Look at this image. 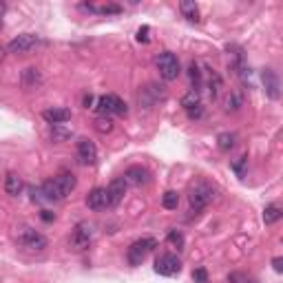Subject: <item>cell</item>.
I'll list each match as a JSON object with an SVG mask.
<instances>
[{"mask_svg":"<svg viewBox=\"0 0 283 283\" xmlns=\"http://www.w3.org/2000/svg\"><path fill=\"white\" fill-rule=\"evenodd\" d=\"M75 184H78V179H75L73 173H60V175H55L53 179H47V182L42 184V195L44 199H49V202H62L64 197H69L71 192H73Z\"/></svg>","mask_w":283,"mask_h":283,"instance_id":"cell-1","label":"cell"},{"mask_svg":"<svg viewBox=\"0 0 283 283\" xmlns=\"http://www.w3.org/2000/svg\"><path fill=\"white\" fill-rule=\"evenodd\" d=\"M20 82H22V89H27V91H36V89L42 84V73L36 67H27L22 71V75H20Z\"/></svg>","mask_w":283,"mask_h":283,"instance_id":"cell-15","label":"cell"},{"mask_svg":"<svg viewBox=\"0 0 283 283\" xmlns=\"http://www.w3.org/2000/svg\"><path fill=\"white\" fill-rule=\"evenodd\" d=\"M69 131H62L60 126H53V131H51V137H53V142H62V139H67L69 137Z\"/></svg>","mask_w":283,"mask_h":283,"instance_id":"cell-30","label":"cell"},{"mask_svg":"<svg viewBox=\"0 0 283 283\" xmlns=\"http://www.w3.org/2000/svg\"><path fill=\"white\" fill-rule=\"evenodd\" d=\"M87 206L91 210H104L108 208V192L106 188H93L91 192H89V197H87Z\"/></svg>","mask_w":283,"mask_h":283,"instance_id":"cell-13","label":"cell"},{"mask_svg":"<svg viewBox=\"0 0 283 283\" xmlns=\"http://www.w3.org/2000/svg\"><path fill=\"white\" fill-rule=\"evenodd\" d=\"M239 106H241V98H239V95H228V100H226V108H228V111H237Z\"/></svg>","mask_w":283,"mask_h":283,"instance_id":"cell-28","label":"cell"},{"mask_svg":"<svg viewBox=\"0 0 283 283\" xmlns=\"http://www.w3.org/2000/svg\"><path fill=\"white\" fill-rule=\"evenodd\" d=\"M179 9H182V14H184V18H186L188 22H199V20H202V18H199L197 5L190 3V0H184V3L179 5Z\"/></svg>","mask_w":283,"mask_h":283,"instance_id":"cell-19","label":"cell"},{"mask_svg":"<svg viewBox=\"0 0 283 283\" xmlns=\"http://www.w3.org/2000/svg\"><path fill=\"white\" fill-rule=\"evenodd\" d=\"M149 34H151V29H149V27H146V24H144V27H142V29L137 31V40L146 44V42L151 40V38H149Z\"/></svg>","mask_w":283,"mask_h":283,"instance_id":"cell-33","label":"cell"},{"mask_svg":"<svg viewBox=\"0 0 283 283\" xmlns=\"http://www.w3.org/2000/svg\"><path fill=\"white\" fill-rule=\"evenodd\" d=\"M168 241H171L177 250H182V248H184V235H182V233H177V230H171V233H168Z\"/></svg>","mask_w":283,"mask_h":283,"instance_id":"cell-26","label":"cell"},{"mask_svg":"<svg viewBox=\"0 0 283 283\" xmlns=\"http://www.w3.org/2000/svg\"><path fill=\"white\" fill-rule=\"evenodd\" d=\"M3 11H5V5H0V16H3Z\"/></svg>","mask_w":283,"mask_h":283,"instance_id":"cell-37","label":"cell"},{"mask_svg":"<svg viewBox=\"0 0 283 283\" xmlns=\"http://www.w3.org/2000/svg\"><path fill=\"white\" fill-rule=\"evenodd\" d=\"M235 135L233 133H221L219 137H217V146H219V151H233L235 149Z\"/></svg>","mask_w":283,"mask_h":283,"instance_id":"cell-21","label":"cell"},{"mask_svg":"<svg viewBox=\"0 0 283 283\" xmlns=\"http://www.w3.org/2000/svg\"><path fill=\"white\" fill-rule=\"evenodd\" d=\"M219 89H221V78L215 73V71H210V95H212V100L217 98Z\"/></svg>","mask_w":283,"mask_h":283,"instance_id":"cell-25","label":"cell"},{"mask_svg":"<svg viewBox=\"0 0 283 283\" xmlns=\"http://www.w3.org/2000/svg\"><path fill=\"white\" fill-rule=\"evenodd\" d=\"M230 281L233 283H257L254 279H250V276H246V274H239V272L230 274Z\"/></svg>","mask_w":283,"mask_h":283,"instance_id":"cell-31","label":"cell"},{"mask_svg":"<svg viewBox=\"0 0 283 283\" xmlns=\"http://www.w3.org/2000/svg\"><path fill=\"white\" fill-rule=\"evenodd\" d=\"M153 248H157V241L153 237H144V239H137L131 243V248L126 250V259L131 266H142V261L149 257V252Z\"/></svg>","mask_w":283,"mask_h":283,"instance_id":"cell-2","label":"cell"},{"mask_svg":"<svg viewBox=\"0 0 283 283\" xmlns=\"http://www.w3.org/2000/svg\"><path fill=\"white\" fill-rule=\"evenodd\" d=\"M182 106L186 108V113L190 115V118H199L202 115V100H199V91H188L182 98Z\"/></svg>","mask_w":283,"mask_h":283,"instance_id":"cell-14","label":"cell"},{"mask_svg":"<svg viewBox=\"0 0 283 283\" xmlns=\"http://www.w3.org/2000/svg\"><path fill=\"white\" fill-rule=\"evenodd\" d=\"M281 219V208L276 204H270V206H266V210H263V221L268 223H274V221H279Z\"/></svg>","mask_w":283,"mask_h":283,"instance_id":"cell-20","label":"cell"},{"mask_svg":"<svg viewBox=\"0 0 283 283\" xmlns=\"http://www.w3.org/2000/svg\"><path fill=\"white\" fill-rule=\"evenodd\" d=\"M36 44H38V36H34V34H20V36L14 38V40L7 44V51H9V53H14V55H24V53H29Z\"/></svg>","mask_w":283,"mask_h":283,"instance_id":"cell-8","label":"cell"},{"mask_svg":"<svg viewBox=\"0 0 283 283\" xmlns=\"http://www.w3.org/2000/svg\"><path fill=\"white\" fill-rule=\"evenodd\" d=\"M93 126H95V131L102 133V135L113 131V122H111V118H104V115H98V118H95V122H93Z\"/></svg>","mask_w":283,"mask_h":283,"instance_id":"cell-23","label":"cell"},{"mask_svg":"<svg viewBox=\"0 0 283 283\" xmlns=\"http://www.w3.org/2000/svg\"><path fill=\"white\" fill-rule=\"evenodd\" d=\"M5 192L11 197L20 195L22 192V177L16 175V173H7V177H5Z\"/></svg>","mask_w":283,"mask_h":283,"instance_id":"cell-18","label":"cell"},{"mask_svg":"<svg viewBox=\"0 0 283 283\" xmlns=\"http://www.w3.org/2000/svg\"><path fill=\"white\" fill-rule=\"evenodd\" d=\"M124 182L128 186L139 188V186H146L151 182V173L146 168H142V166H131V168H126V173H124Z\"/></svg>","mask_w":283,"mask_h":283,"instance_id":"cell-11","label":"cell"},{"mask_svg":"<svg viewBox=\"0 0 283 283\" xmlns=\"http://www.w3.org/2000/svg\"><path fill=\"white\" fill-rule=\"evenodd\" d=\"M126 188H128V184L124 182V177L113 179V182L108 184V188H106V192H108V204H111V206H118L122 199H124Z\"/></svg>","mask_w":283,"mask_h":283,"instance_id":"cell-12","label":"cell"},{"mask_svg":"<svg viewBox=\"0 0 283 283\" xmlns=\"http://www.w3.org/2000/svg\"><path fill=\"white\" fill-rule=\"evenodd\" d=\"M78 162L84 166H91L98 162V146L91 139H80L78 142Z\"/></svg>","mask_w":283,"mask_h":283,"instance_id":"cell-10","label":"cell"},{"mask_svg":"<svg viewBox=\"0 0 283 283\" xmlns=\"http://www.w3.org/2000/svg\"><path fill=\"white\" fill-rule=\"evenodd\" d=\"M212 197H215V190L210 188L208 184H204V182H199L195 184L190 188V195H188V202H190V208L199 212V210H204L206 206H208L212 202Z\"/></svg>","mask_w":283,"mask_h":283,"instance_id":"cell-4","label":"cell"},{"mask_svg":"<svg viewBox=\"0 0 283 283\" xmlns=\"http://www.w3.org/2000/svg\"><path fill=\"white\" fill-rule=\"evenodd\" d=\"M18 243L27 250H34V252H42V250L47 248V239H44L40 233H36L34 228H20V233H18Z\"/></svg>","mask_w":283,"mask_h":283,"instance_id":"cell-6","label":"cell"},{"mask_svg":"<svg viewBox=\"0 0 283 283\" xmlns=\"http://www.w3.org/2000/svg\"><path fill=\"white\" fill-rule=\"evenodd\" d=\"M192 279H195V283H208V272L204 268H197L192 270Z\"/></svg>","mask_w":283,"mask_h":283,"instance_id":"cell-29","label":"cell"},{"mask_svg":"<svg viewBox=\"0 0 283 283\" xmlns=\"http://www.w3.org/2000/svg\"><path fill=\"white\" fill-rule=\"evenodd\" d=\"M40 217H42L44 221H53V219H55V215H53V212H49V210H42Z\"/></svg>","mask_w":283,"mask_h":283,"instance_id":"cell-35","label":"cell"},{"mask_svg":"<svg viewBox=\"0 0 283 283\" xmlns=\"http://www.w3.org/2000/svg\"><path fill=\"white\" fill-rule=\"evenodd\" d=\"M155 64H157L159 75H162L166 82L177 80V75H179V60H177L175 53H171V51H162V53L157 55Z\"/></svg>","mask_w":283,"mask_h":283,"instance_id":"cell-3","label":"cell"},{"mask_svg":"<svg viewBox=\"0 0 283 283\" xmlns=\"http://www.w3.org/2000/svg\"><path fill=\"white\" fill-rule=\"evenodd\" d=\"M272 266H274L276 272H283V259H281V257H274V259H272Z\"/></svg>","mask_w":283,"mask_h":283,"instance_id":"cell-34","label":"cell"},{"mask_svg":"<svg viewBox=\"0 0 283 283\" xmlns=\"http://www.w3.org/2000/svg\"><path fill=\"white\" fill-rule=\"evenodd\" d=\"M91 239H93L91 226H89V223H78V226L73 228V233H71V237H69V246L80 252V250H87L89 248Z\"/></svg>","mask_w":283,"mask_h":283,"instance_id":"cell-7","label":"cell"},{"mask_svg":"<svg viewBox=\"0 0 283 283\" xmlns=\"http://www.w3.org/2000/svg\"><path fill=\"white\" fill-rule=\"evenodd\" d=\"M42 118L53 126H62L64 122L71 120V111L69 108H47V111H42Z\"/></svg>","mask_w":283,"mask_h":283,"instance_id":"cell-16","label":"cell"},{"mask_svg":"<svg viewBox=\"0 0 283 283\" xmlns=\"http://www.w3.org/2000/svg\"><path fill=\"white\" fill-rule=\"evenodd\" d=\"M246 162H248V155H241V157L233 164V168H235L237 175H243V166H246Z\"/></svg>","mask_w":283,"mask_h":283,"instance_id":"cell-32","label":"cell"},{"mask_svg":"<svg viewBox=\"0 0 283 283\" xmlns=\"http://www.w3.org/2000/svg\"><path fill=\"white\" fill-rule=\"evenodd\" d=\"M3 55H5V51H3V47H0V60H3Z\"/></svg>","mask_w":283,"mask_h":283,"instance_id":"cell-36","label":"cell"},{"mask_svg":"<svg viewBox=\"0 0 283 283\" xmlns=\"http://www.w3.org/2000/svg\"><path fill=\"white\" fill-rule=\"evenodd\" d=\"M182 270V261H179L177 254H162L157 257L155 261V272L162 276H173Z\"/></svg>","mask_w":283,"mask_h":283,"instance_id":"cell-9","label":"cell"},{"mask_svg":"<svg viewBox=\"0 0 283 283\" xmlns=\"http://www.w3.org/2000/svg\"><path fill=\"white\" fill-rule=\"evenodd\" d=\"M98 113L100 115H104V118H108V115H126V104H124V100H120L118 95H113V93H106V95H102V98H98Z\"/></svg>","mask_w":283,"mask_h":283,"instance_id":"cell-5","label":"cell"},{"mask_svg":"<svg viewBox=\"0 0 283 283\" xmlns=\"http://www.w3.org/2000/svg\"><path fill=\"white\" fill-rule=\"evenodd\" d=\"M162 206L166 210H177V206H179V195L175 190H166L164 192V197H162Z\"/></svg>","mask_w":283,"mask_h":283,"instance_id":"cell-22","label":"cell"},{"mask_svg":"<svg viewBox=\"0 0 283 283\" xmlns=\"http://www.w3.org/2000/svg\"><path fill=\"white\" fill-rule=\"evenodd\" d=\"M188 75H190V80H192V84H195V91H197V87L202 84V71H199V64L197 62H190V69H188Z\"/></svg>","mask_w":283,"mask_h":283,"instance_id":"cell-24","label":"cell"},{"mask_svg":"<svg viewBox=\"0 0 283 283\" xmlns=\"http://www.w3.org/2000/svg\"><path fill=\"white\" fill-rule=\"evenodd\" d=\"M263 84H266V93L270 95L272 100H279V78L272 69H266L263 71Z\"/></svg>","mask_w":283,"mask_h":283,"instance_id":"cell-17","label":"cell"},{"mask_svg":"<svg viewBox=\"0 0 283 283\" xmlns=\"http://www.w3.org/2000/svg\"><path fill=\"white\" fill-rule=\"evenodd\" d=\"M89 11H100V14H120L118 5H104V7H89Z\"/></svg>","mask_w":283,"mask_h":283,"instance_id":"cell-27","label":"cell"}]
</instances>
